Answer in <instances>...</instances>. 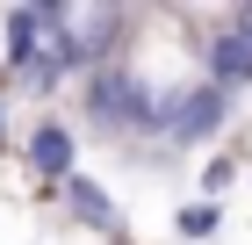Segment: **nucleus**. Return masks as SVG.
<instances>
[{
	"label": "nucleus",
	"mask_w": 252,
	"mask_h": 245,
	"mask_svg": "<svg viewBox=\"0 0 252 245\" xmlns=\"http://www.w3.org/2000/svg\"><path fill=\"white\" fill-rule=\"evenodd\" d=\"M223 123H231V94H223V87H209V79H194L188 94L166 101V130H158V144H173V151L209 144Z\"/></svg>",
	"instance_id": "f03ea898"
},
{
	"label": "nucleus",
	"mask_w": 252,
	"mask_h": 245,
	"mask_svg": "<svg viewBox=\"0 0 252 245\" xmlns=\"http://www.w3.org/2000/svg\"><path fill=\"white\" fill-rule=\"evenodd\" d=\"M173 231H180L188 245H209L216 231H223V202H202V195H194V202H188V209L173 216Z\"/></svg>",
	"instance_id": "423d86ee"
},
{
	"label": "nucleus",
	"mask_w": 252,
	"mask_h": 245,
	"mask_svg": "<svg viewBox=\"0 0 252 245\" xmlns=\"http://www.w3.org/2000/svg\"><path fill=\"white\" fill-rule=\"evenodd\" d=\"M188 22H209V43H194L202 79L223 94L252 87V7H216V15H188Z\"/></svg>",
	"instance_id": "f257e3e1"
},
{
	"label": "nucleus",
	"mask_w": 252,
	"mask_h": 245,
	"mask_svg": "<svg viewBox=\"0 0 252 245\" xmlns=\"http://www.w3.org/2000/svg\"><path fill=\"white\" fill-rule=\"evenodd\" d=\"M43 58H51V29H43V7H7V65L29 79V72H43Z\"/></svg>",
	"instance_id": "39448f33"
},
{
	"label": "nucleus",
	"mask_w": 252,
	"mask_h": 245,
	"mask_svg": "<svg viewBox=\"0 0 252 245\" xmlns=\"http://www.w3.org/2000/svg\"><path fill=\"white\" fill-rule=\"evenodd\" d=\"M0 151H7V108H0Z\"/></svg>",
	"instance_id": "6e6552de"
},
{
	"label": "nucleus",
	"mask_w": 252,
	"mask_h": 245,
	"mask_svg": "<svg viewBox=\"0 0 252 245\" xmlns=\"http://www.w3.org/2000/svg\"><path fill=\"white\" fill-rule=\"evenodd\" d=\"M22 159H29V166H36V180H72L79 173V137H72V123H65V115H36V130L22 137Z\"/></svg>",
	"instance_id": "7ed1b4c3"
},
{
	"label": "nucleus",
	"mask_w": 252,
	"mask_h": 245,
	"mask_svg": "<svg viewBox=\"0 0 252 245\" xmlns=\"http://www.w3.org/2000/svg\"><path fill=\"white\" fill-rule=\"evenodd\" d=\"M108 245H130V238H108Z\"/></svg>",
	"instance_id": "1a4fd4ad"
},
{
	"label": "nucleus",
	"mask_w": 252,
	"mask_h": 245,
	"mask_svg": "<svg viewBox=\"0 0 252 245\" xmlns=\"http://www.w3.org/2000/svg\"><path fill=\"white\" fill-rule=\"evenodd\" d=\"M231 180H238V159H209V166H202V202H223Z\"/></svg>",
	"instance_id": "0eeeda50"
},
{
	"label": "nucleus",
	"mask_w": 252,
	"mask_h": 245,
	"mask_svg": "<svg viewBox=\"0 0 252 245\" xmlns=\"http://www.w3.org/2000/svg\"><path fill=\"white\" fill-rule=\"evenodd\" d=\"M58 195H65V209H72V216H79L87 231H101V238H123V202H116L108 188H101L94 173H72V180H65Z\"/></svg>",
	"instance_id": "20e7f679"
}]
</instances>
